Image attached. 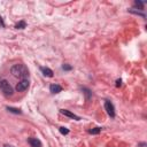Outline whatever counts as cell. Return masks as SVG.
<instances>
[{"label": "cell", "instance_id": "obj_8", "mask_svg": "<svg viewBox=\"0 0 147 147\" xmlns=\"http://www.w3.org/2000/svg\"><path fill=\"white\" fill-rule=\"evenodd\" d=\"M40 70H41V72L44 74V76H46V77H53V71H52L49 68H47V67H41Z\"/></svg>", "mask_w": 147, "mask_h": 147}, {"label": "cell", "instance_id": "obj_12", "mask_svg": "<svg viewBox=\"0 0 147 147\" xmlns=\"http://www.w3.org/2000/svg\"><path fill=\"white\" fill-rule=\"evenodd\" d=\"M25 26H26V23H25L24 21H21V22H18V23L15 25L16 29H24Z\"/></svg>", "mask_w": 147, "mask_h": 147}, {"label": "cell", "instance_id": "obj_17", "mask_svg": "<svg viewBox=\"0 0 147 147\" xmlns=\"http://www.w3.org/2000/svg\"><path fill=\"white\" fill-rule=\"evenodd\" d=\"M0 24H1V26H5V23H3L2 18H1V16H0Z\"/></svg>", "mask_w": 147, "mask_h": 147}, {"label": "cell", "instance_id": "obj_7", "mask_svg": "<svg viewBox=\"0 0 147 147\" xmlns=\"http://www.w3.org/2000/svg\"><path fill=\"white\" fill-rule=\"evenodd\" d=\"M49 91L53 93V94H56V93H60L62 91V87L59 85V84H52L49 86Z\"/></svg>", "mask_w": 147, "mask_h": 147}, {"label": "cell", "instance_id": "obj_4", "mask_svg": "<svg viewBox=\"0 0 147 147\" xmlns=\"http://www.w3.org/2000/svg\"><path fill=\"white\" fill-rule=\"evenodd\" d=\"M105 108L107 110V114L110 117H115V108H114V106H113V103L110 101H106L105 102Z\"/></svg>", "mask_w": 147, "mask_h": 147}, {"label": "cell", "instance_id": "obj_1", "mask_svg": "<svg viewBox=\"0 0 147 147\" xmlns=\"http://www.w3.org/2000/svg\"><path fill=\"white\" fill-rule=\"evenodd\" d=\"M10 72L14 77H17V78H21V79H26L29 77V70L22 63L13 65L11 69H10Z\"/></svg>", "mask_w": 147, "mask_h": 147}, {"label": "cell", "instance_id": "obj_6", "mask_svg": "<svg viewBox=\"0 0 147 147\" xmlns=\"http://www.w3.org/2000/svg\"><path fill=\"white\" fill-rule=\"evenodd\" d=\"M28 142L30 144L31 147H41V141L37 138H29Z\"/></svg>", "mask_w": 147, "mask_h": 147}, {"label": "cell", "instance_id": "obj_14", "mask_svg": "<svg viewBox=\"0 0 147 147\" xmlns=\"http://www.w3.org/2000/svg\"><path fill=\"white\" fill-rule=\"evenodd\" d=\"M59 130H60V132H61L62 134H68V133H69V130H68L67 127H63V126H61Z\"/></svg>", "mask_w": 147, "mask_h": 147}, {"label": "cell", "instance_id": "obj_10", "mask_svg": "<svg viewBox=\"0 0 147 147\" xmlns=\"http://www.w3.org/2000/svg\"><path fill=\"white\" fill-rule=\"evenodd\" d=\"M7 110L10 111V113H14V114H22V111L17 108H13V107H7Z\"/></svg>", "mask_w": 147, "mask_h": 147}, {"label": "cell", "instance_id": "obj_3", "mask_svg": "<svg viewBox=\"0 0 147 147\" xmlns=\"http://www.w3.org/2000/svg\"><path fill=\"white\" fill-rule=\"evenodd\" d=\"M29 87V80L28 79H21L17 84H16V91L17 92H24L26 88Z\"/></svg>", "mask_w": 147, "mask_h": 147}, {"label": "cell", "instance_id": "obj_5", "mask_svg": "<svg viewBox=\"0 0 147 147\" xmlns=\"http://www.w3.org/2000/svg\"><path fill=\"white\" fill-rule=\"evenodd\" d=\"M60 111H61V114H63L64 116H68V117L74 118V119H76V121H79V119H80L79 116L75 115L74 113H71V111H69V110H67V109H60Z\"/></svg>", "mask_w": 147, "mask_h": 147}, {"label": "cell", "instance_id": "obj_16", "mask_svg": "<svg viewBox=\"0 0 147 147\" xmlns=\"http://www.w3.org/2000/svg\"><path fill=\"white\" fill-rule=\"evenodd\" d=\"M121 84H122V80L121 79H117L116 80V86H121Z\"/></svg>", "mask_w": 147, "mask_h": 147}, {"label": "cell", "instance_id": "obj_9", "mask_svg": "<svg viewBox=\"0 0 147 147\" xmlns=\"http://www.w3.org/2000/svg\"><path fill=\"white\" fill-rule=\"evenodd\" d=\"M83 92H84V94L86 95V100H90L91 96H92V92H91L88 88H86V87H83Z\"/></svg>", "mask_w": 147, "mask_h": 147}, {"label": "cell", "instance_id": "obj_15", "mask_svg": "<svg viewBox=\"0 0 147 147\" xmlns=\"http://www.w3.org/2000/svg\"><path fill=\"white\" fill-rule=\"evenodd\" d=\"M62 69H63V70H71L72 67L69 65V64H63V65H62Z\"/></svg>", "mask_w": 147, "mask_h": 147}, {"label": "cell", "instance_id": "obj_13", "mask_svg": "<svg viewBox=\"0 0 147 147\" xmlns=\"http://www.w3.org/2000/svg\"><path fill=\"white\" fill-rule=\"evenodd\" d=\"M134 6H136V7H139L140 9H142V8H144V2L137 0V1H134Z\"/></svg>", "mask_w": 147, "mask_h": 147}, {"label": "cell", "instance_id": "obj_2", "mask_svg": "<svg viewBox=\"0 0 147 147\" xmlns=\"http://www.w3.org/2000/svg\"><path fill=\"white\" fill-rule=\"evenodd\" d=\"M0 90H1V92H2L5 95H7V96L13 95V93H14L11 85H10V84L8 83V80H6V79L0 80Z\"/></svg>", "mask_w": 147, "mask_h": 147}, {"label": "cell", "instance_id": "obj_18", "mask_svg": "<svg viewBox=\"0 0 147 147\" xmlns=\"http://www.w3.org/2000/svg\"><path fill=\"white\" fill-rule=\"evenodd\" d=\"M3 147H14V146H11V145H5Z\"/></svg>", "mask_w": 147, "mask_h": 147}, {"label": "cell", "instance_id": "obj_11", "mask_svg": "<svg viewBox=\"0 0 147 147\" xmlns=\"http://www.w3.org/2000/svg\"><path fill=\"white\" fill-rule=\"evenodd\" d=\"M100 131H101V127H93V129L88 130V133H91V134H98V133H100Z\"/></svg>", "mask_w": 147, "mask_h": 147}]
</instances>
